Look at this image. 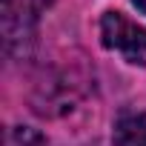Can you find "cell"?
Masks as SVG:
<instances>
[{
	"label": "cell",
	"instance_id": "6da1fadb",
	"mask_svg": "<svg viewBox=\"0 0 146 146\" xmlns=\"http://www.w3.org/2000/svg\"><path fill=\"white\" fill-rule=\"evenodd\" d=\"M100 40L106 49L120 52L129 63L146 66V29L132 23L120 12H106L100 17Z\"/></svg>",
	"mask_w": 146,
	"mask_h": 146
},
{
	"label": "cell",
	"instance_id": "7a4b0ae2",
	"mask_svg": "<svg viewBox=\"0 0 146 146\" xmlns=\"http://www.w3.org/2000/svg\"><path fill=\"white\" fill-rule=\"evenodd\" d=\"M115 146H146V112H129L115 123Z\"/></svg>",
	"mask_w": 146,
	"mask_h": 146
},
{
	"label": "cell",
	"instance_id": "3957f363",
	"mask_svg": "<svg viewBox=\"0 0 146 146\" xmlns=\"http://www.w3.org/2000/svg\"><path fill=\"white\" fill-rule=\"evenodd\" d=\"M132 3H135V6H137V9H140V12L146 15V0H132Z\"/></svg>",
	"mask_w": 146,
	"mask_h": 146
}]
</instances>
